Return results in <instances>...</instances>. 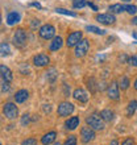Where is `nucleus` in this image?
I'll use <instances>...</instances> for the list:
<instances>
[{
  "label": "nucleus",
  "instance_id": "c03bdc74",
  "mask_svg": "<svg viewBox=\"0 0 137 145\" xmlns=\"http://www.w3.org/2000/svg\"><path fill=\"white\" fill-rule=\"evenodd\" d=\"M53 145H62L61 142H53Z\"/></svg>",
  "mask_w": 137,
  "mask_h": 145
},
{
  "label": "nucleus",
  "instance_id": "c85d7f7f",
  "mask_svg": "<svg viewBox=\"0 0 137 145\" xmlns=\"http://www.w3.org/2000/svg\"><path fill=\"white\" fill-rule=\"evenodd\" d=\"M55 12H57V13H62V15H66V16H72V17L76 16L74 12H70V11H67V9H63V8H57Z\"/></svg>",
  "mask_w": 137,
  "mask_h": 145
},
{
  "label": "nucleus",
  "instance_id": "9d476101",
  "mask_svg": "<svg viewBox=\"0 0 137 145\" xmlns=\"http://www.w3.org/2000/svg\"><path fill=\"white\" fill-rule=\"evenodd\" d=\"M33 63H34V66H37V67H44V66H48L50 63V58L48 54L40 53L33 57Z\"/></svg>",
  "mask_w": 137,
  "mask_h": 145
},
{
  "label": "nucleus",
  "instance_id": "a211bd4d",
  "mask_svg": "<svg viewBox=\"0 0 137 145\" xmlns=\"http://www.w3.org/2000/svg\"><path fill=\"white\" fill-rule=\"evenodd\" d=\"M20 21V13L17 12H9L7 16V24L8 25H15Z\"/></svg>",
  "mask_w": 137,
  "mask_h": 145
},
{
  "label": "nucleus",
  "instance_id": "f3484780",
  "mask_svg": "<svg viewBox=\"0 0 137 145\" xmlns=\"http://www.w3.org/2000/svg\"><path fill=\"white\" fill-rule=\"evenodd\" d=\"M79 123H80V120L78 116H71V118H68L66 120L65 125L67 129H75L76 127H79Z\"/></svg>",
  "mask_w": 137,
  "mask_h": 145
},
{
  "label": "nucleus",
  "instance_id": "4468645a",
  "mask_svg": "<svg viewBox=\"0 0 137 145\" xmlns=\"http://www.w3.org/2000/svg\"><path fill=\"white\" fill-rule=\"evenodd\" d=\"M0 76L5 82H11L13 79V75H12V71L9 70V67H7V66H4V65H0Z\"/></svg>",
  "mask_w": 137,
  "mask_h": 145
},
{
  "label": "nucleus",
  "instance_id": "ddd939ff",
  "mask_svg": "<svg viewBox=\"0 0 137 145\" xmlns=\"http://www.w3.org/2000/svg\"><path fill=\"white\" fill-rule=\"evenodd\" d=\"M55 138H57V132H55V131H52V132H48L46 135L42 136L41 142L44 145H50L55 141Z\"/></svg>",
  "mask_w": 137,
  "mask_h": 145
},
{
  "label": "nucleus",
  "instance_id": "cd10ccee",
  "mask_svg": "<svg viewBox=\"0 0 137 145\" xmlns=\"http://www.w3.org/2000/svg\"><path fill=\"white\" fill-rule=\"evenodd\" d=\"M76 142H78V140H76V136L71 135V136H68V137L66 138L65 144H62V145H76Z\"/></svg>",
  "mask_w": 137,
  "mask_h": 145
},
{
  "label": "nucleus",
  "instance_id": "de8ad7c7",
  "mask_svg": "<svg viewBox=\"0 0 137 145\" xmlns=\"http://www.w3.org/2000/svg\"><path fill=\"white\" fill-rule=\"evenodd\" d=\"M0 145H1V142H0Z\"/></svg>",
  "mask_w": 137,
  "mask_h": 145
},
{
  "label": "nucleus",
  "instance_id": "37998d69",
  "mask_svg": "<svg viewBox=\"0 0 137 145\" xmlns=\"http://www.w3.org/2000/svg\"><path fill=\"white\" fill-rule=\"evenodd\" d=\"M134 90H136V91H137V79L134 80Z\"/></svg>",
  "mask_w": 137,
  "mask_h": 145
},
{
  "label": "nucleus",
  "instance_id": "2eb2a0df",
  "mask_svg": "<svg viewBox=\"0 0 137 145\" xmlns=\"http://www.w3.org/2000/svg\"><path fill=\"white\" fill-rule=\"evenodd\" d=\"M62 45H63V40H62V37L55 36V37H53V41L50 42L49 49L52 50V52H57V50H59L62 48Z\"/></svg>",
  "mask_w": 137,
  "mask_h": 145
},
{
  "label": "nucleus",
  "instance_id": "4c0bfd02",
  "mask_svg": "<svg viewBox=\"0 0 137 145\" xmlns=\"http://www.w3.org/2000/svg\"><path fill=\"white\" fill-rule=\"evenodd\" d=\"M87 5H88L90 8H92L94 11H98V7H96V5H95L94 3H87Z\"/></svg>",
  "mask_w": 137,
  "mask_h": 145
},
{
  "label": "nucleus",
  "instance_id": "e433bc0d",
  "mask_svg": "<svg viewBox=\"0 0 137 145\" xmlns=\"http://www.w3.org/2000/svg\"><path fill=\"white\" fill-rule=\"evenodd\" d=\"M44 111H45V112H50V111H52L50 104H44Z\"/></svg>",
  "mask_w": 137,
  "mask_h": 145
},
{
  "label": "nucleus",
  "instance_id": "9b49d317",
  "mask_svg": "<svg viewBox=\"0 0 137 145\" xmlns=\"http://www.w3.org/2000/svg\"><path fill=\"white\" fill-rule=\"evenodd\" d=\"M96 21H99L103 25H112L115 24L116 19H115L114 13H102V15L96 16Z\"/></svg>",
  "mask_w": 137,
  "mask_h": 145
},
{
  "label": "nucleus",
  "instance_id": "c756f323",
  "mask_svg": "<svg viewBox=\"0 0 137 145\" xmlns=\"http://www.w3.org/2000/svg\"><path fill=\"white\" fill-rule=\"evenodd\" d=\"M31 123V115L29 114H24L23 118H21V124L23 125H28Z\"/></svg>",
  "mask_w": 137,
  "mask_h": 145
},
{
  "label": "nucleus",
  "instance_id": "58836bf2",
  "mask_svg": "<svg viewBox=\"0 0 137 145\" xmlns=\"http://www.w3.org/2000/svg\"><path fill=\"white\" fill-rule=\"evenodd\" d=\"M32 7H36V8H38V9H41V4H38V3H32Z\"/></svg>",
  "mask_w": 137,
  "mask_h": 145
},
{
  "label": "nucleus",
  "instance_id": "ea45409f",
  "mask_svg": "<svg viewBox=\"0 0 137 145\" xmlns=\"http://www.w3.org/2000/svg\"><path fill=\"white\" fill-rule=\"evenodd\" d=\"M132 24H133V25H137V16L132 19Z\"/></svg>",
  "mask_w": 137,
  "mask_h": 145
},
{
  "label": "nucleus",
  "instance_id": "6e6552de",
  "mask_svg": "<svg viewBox=\"0 0 137 145\" xmlns=\"http://www.w3.org/2000/svg\"><path fill=\"white\" fill-rule=\"evenodd\" d=\"M107 92H108V98L111 100H119V98H120V87H119V83L116 80L111 82Z\"/></svg>",
  "mask_w": 137,
  "mask_h": 145
},
{
  "label": "nucleus",
  "instance_id": "49530a36",
  "mask_svg": "<svg viewBox=\"0 0 137 145\" xmlns=\"http://www.w3.org/2000/svg\"><path fill=\"white\" fill-rule=\"evenodd\" d=\"M0 23H1V15H0Z\"/></svg>",
  "mask_w": 137,
  "mask_h": 145
},
{
  "label": "nucleus",
  "instance_id": "4be33fe9",
  "mask_svg": "<svg viewBox=\"0 0 137 145\" xmlns=\"http://www.w3.org/2000/svg\"><path fill=\"white\" fill-rule=\"evenodd\" d=\"M136 108H137V102H136V100L129 102L128 107H127V116H128V118L133 116V114L136 112Z\"/></svg>",
  "mask_w": 137,
  "mask_h": 145
},
{
  "label": "nucleus",
  "instance_id": "f704fd0d",
  "mask_svg": "<svg viewBox=\"0 0 137 145\" xmlns=\"http://www.w3.org/2000/svg\"><path fill=\"white\" fill-rule=\"evenodd\" d=\"M121 145H134V140L132 137H127L125 140L121 142Z\"/></svg>",
  "mask_w": 137,
  "mask_h": 145
},
{
  "label": "nucleus",
  "instance_id": "c9c22d12",
  "mask_svg": "<svg viewBox=\"0 0 137 145\" xmlns=\"http://www.w3.org/2000/svg\"><path fill=\"white\" fill-rule=\"evenodd\" d=\"M38 25H40V21H38V20H33V23H32V28H33V29H36Z\"/></svg>",
  "mask_w": 137,
  "mask_h": 145
},
{
  "label": "nucleus",
  "instance_id": "f8f14e48",
  "mask_svg": "<svg viewBox=\"0 0 137 145\" xmlns=\"http://www.w3.org/2000/svg\"><path fill=\"white\" fill-rule=\"evenodd\" d=\"M72 96H74V99L76 100V102H79V103H87L88 102V94L86 91H84L83 88H75L74 90V92H72Z\"/></svg>",
  "mask_w": 137,
  "mask_h": 145
},
{
  "label": "nucleus",
  "instance_id": "423d86ee",
  "mask_svg": "<svg viewBox=\"0 0 137 145\" xmlns=\"http://www.w3.org/2000/svg\"><path fill=\"white\" fill-rule=\"evenodd\" d=\"M88 49H90V42H88V40L82 38V40L78 42V45L75 46V56L76 57H84V56L87 54Z\"/></svg>",
  "mask_w": 137,
  "mask_h": 145
},
{
  "label": "nucleus",
  "instance_id": "dca6fc26",
  "mask_svg": "<svg viewBox=\"0 0 137 145\" xmlns=\"http://www.w3.org/2000/svg\"><path fill=\"white\" fill-rule=\"evenodd\" d=\"M29 98V92L27 90H19L15 94V102L16 103H24Z\"/></svg>",
  "mask_w": 137,
  "mask_h": 145
},
{
  "label": "nucleus",
  "instance_id": "2f4dec72",
  "mask_svg": "<svg viewBox=\"0 0 137 145\" xmlns=\"http://www.w3.org/2000/svg\"><path fill=\"white\" fill-rule=\"evenodd\" d=\"M125 11L129 13V15H134L137 12V7L136 5H125Z\"/></svg>",
  "mask_w": 137,
  "mask_h": 145
},
{
  "label": "nucleus",
  "instance_id": "f257e3e1",
  "mask_svg": "<svg viewBox=\"0 0 137 145\" xmlns=\"http://www.w3.org/2000/svg\"><path fill=\"white\" fill-rule=\"evenodd\" d=\"M86 123H87V125L91 127L94 131L104 129V120L100 118V115H96V114L90 115V116H87V119H86Z\"/></svg>",
  "mask_w": 137,
  "mask_h": 145
},
{
  "label": "nucleus",
  "instance_id": "79ce46f5",
  "mask_svg": "<svg viewBox=\"0 0 137 145\" xmlns=\"http://www.w3.org/2000/svg\"><path fill=\"white\" fill-rule=\"evenodd\" d=\"M132 36H133L134 40H137V32H133V35H132Z\"/></svg>",
  "mask_w": 137,
  "mask_h": 145
},
{
  "label": "nucleus",
  "instance_id": "473e14b6",
  "mask_svg": "<svg viewBox=\"0 0 137 145\" xmlns=\"http://www.w3.org/2000/svg\"><path fill=\"white\" fill-rule=\"evenodd\" d=\"M128 63L137 67V54H134V56H132V57L128 58Z\"/></svg>",
  "mask_w": 137,
  "mask_h": 145
},
{
  "label": "nucleus",
  "instance_id": "5701e85b",
  "mask_svg": "<svg viewBox=\"0 0 137 145\" xmlns=\"http://www.w3.org/2000/svg\"><path fill=\"white\" fill-rule=\"evenodd\" d=\"M110 11L111 13H121V12L125 11V5H123V4H112V5H110Z\"/></svg>",
  "mask_w": 137,
  "mask_h": 145
},
{
  "label": "nucleus",
  "instance_id": "7c9ffc66",
  "mask_svg": "<svg viewBox=\"0 0 137 145\" xmlns=\"http://www.w3.org/2000/svg\"><path fill=\"white\" fill-rule=\"evenodd\" d=\"M21 145H37V140L34 137H29V138H27V140H24V141L21 142Z\"/></svg>",
  "mask_w": 137,
  "mask_h": 145
},
{
  "label": "nucleus",
  "instance_id": "bb28decb",
  "mask_svg": "<svg viewBox=\"0 0 137 145\" xmlns=\"http://www.w3.org/2000/svg\"><path fill=\"white\" fill-rule=\"evenodd\" d=\"M87 5V1L86 0H74L72 1V7L75 8V9H78V8H83Z\"/></svg>",
  "mask_w": 137,
  "mask_h": 145
},
{
  "label": "nucleus",
  "instance_id": "a18cd8bd",
  "mask_svg": "<svg viewBox=\"0 0 137 145\" xmlns=\"http://www.w3.org/2000/svg\"><path fill=\"white\" fill-rule=\"evenodd\" d=\"M123 1H127V3H128V1H130V0H123Z\"/></svg>",
  "mask_w": 137,
  "mask_h": 145
},
{
  "label": "nucleus",
  "instance_id": "a19ab883",
  "mask_svg": "<svg viewBox=\"0 0 137 145\" xmlns=\"http://www.w3.org/2000/svg\"><path fill=\"white\" fill-rule=\"evenodd\" d=\"M110 145H119V142H117V141H116V140H114V141L111 142V144H110Z\"/></svg>",
  "mask_w": 137,
  "mask_h": 145
},
{
  "label": "nucleus",
  "instance_id": "a878e982",
  "mask_svg": "<svg viewBox=\"0 0 137 145\" xmlns=\"http://www.w3.org/2000/svg\"><path fill=\"white\" fill-rule=\"evenodd\" d=\"M87 87L90 88V91H91L92 94H95V92L98 91V87H96V80L94 79V78H90V79L87 80Z\"/></svg>",
  "mask_w": 137,
  "mask_h": 145
},
{
  "label": "nucleus",
  "instance_id": "412c9836",
  "mask_svg": "<svg viewBox=\"0 0 137 145\" xmlns=\"http://www.w3.org/2000/svg\"><path fill=\"white\" fill-rule=\"evenodd\" d=\"M57 76H58V72L55 69H49L48 70V72H46V79L49 80L50 83H53V82H55V79H57Z\"/></svg>",
  "mask_w": 137,
  "mask_h": 145
},
{
  "label": "nucleus",
  "instance_id": "6ab92c4d",
  "mask_svg": "<svg viewBox=\"0 0 137 145\" xmlns=\"http://www.w3.org/2000/svg\"><path fill=\"white\" fill-rule=\"evenodd\" d=\"M114 111H111V110H103L102 112H100V118L104 120V121H112L114 120Z\"/></svg>",
  "mask_w": 137,
  "mask_h": 145
},
{
  "label": "nucleus",
  "instance_id": "f03ea898",
  "mask_svg": "<svg viewBox=\"0 0 137 145\" xmlns=\"http://www.w3.org/2000/svg\"><path fill=\"white\" fill-rule=\"evenodd\" d=\"M38 35H40L41 38H44V40H50V38L55 37V28L52 24H45V25H42L40 28Z\"/></svg>",
  "mask_w": 137,
  "mask_h": 145
},
{
  "label": "nucleus",
  "instance_id": "aec40b11",
  "mask_svg": "<svg viewBox=\"0 0 137 145\" xmlns=\"http://www.w3.org/2000/svg\"><path fill=\"white\" fill-rule=\"evenodd\" d=\"M9 54H11V48L8 45V42H1V44H0V56L7 57Z\"/></svg>",
  "mask_w": 137,
  "mask_h": 145
},
{
  "label": "nucleus",
  "instance_id": "72a5a7b5",
  "mask_svg": "<svg viewBox=\"0 0 137 145\" xmlns=\"http://www.w3.org/2000/svg\"><path fill=\"white\" fill-rule=\"evenodd\" d=\"M8 83H9V82H5V80L1 83V91H3V92H8V91H9V88H11V87H9V84H8Z\"/></svg>",
  "mask_w": 137,
  "mask_h": 145
},
{
  "label": "nucleus",
  "instance_id": "20e7f679",
  "mask_svg": "<svg viewBox=\"0 0 137 145\" xmlns=\"http://www.w3.org/2000/svg\"><path fill=\"white\" fill-rule=\"evenodd\" d=\"M3 114L8 119H16L19 116V108L16 107L15 103H5L3 107Z\"/></svg>",
  "mask_w": 137,
  "mask_h": 145
},
{
  "label": "nucleus",
  "instance_id": "393cba45",
  "mask_svg": "<svg viewBox=\"0 0 137 145\" xmlns=\"http://www.w3.org/2000/svg\"><path fill=\"white\" fill-rule=\"evenodd\" d=\"M86 31L92 32V33H95V35H100V36L106 35V31H104V29H100V28L94 27V25H87V27H86Z\"/></svg>",
  "mask_w": 137,
  "mask_h": 145
},
{
  "label": "nucleus",
  "instance_id": "39448f33",
  "mask_svg": "<svg viewBox=\"0 0 137 145\" xmlns=\"http://www.w3.org/2000/svg\"><path fill=\"white\" fill-rule=\"evenodd\" d=\"M72 111H74V104L70 102H62L57 108V114L61 118H66V116L72 114Z\"/></svg>",
  "mask_w": 137,
  "mask_h": 145
},
{
  "label": "nucleus",
  "instance_id": "1a4fd4ad",
  "mask_svg": "<svg viewBox=\"0 0 137 145\" xmlns=\"http://www.w3.org/2000/svg\"><path fill=\"white\" fill-rule=\"evenodd\" d=\"M83 38V35H82V32H72L70 35L67 36V40H66V45L68 48H74V46L78 45V42L80 41Z\"/></svg>",
  "mask_w": 137,
  "mask_h": 145
},
{
  "label": "nucleus",
  "instance_id": "b1692460",
  "mask_svg": "<svg viewBox=\"0 0 137 145\" xmlns=\"http://www.w3.org/2000/svg\"><path fill=\"white\" fill-rule=\"evenodd\" d=\"M119 87L121 88V90H127V88L129 87V78L125 75H123L119 80Z\"/></svg>",
  "mask_w": 137,
  "mask_h": 145
},
{
  "label": "nucleus",
  "instance_id": "7ed1b4c3",
  "mask_svg": "<svg viewBox=\"0 0 137 145\" xmlns=\"http://www.w3.org/2000/svg\"><path fill=\"white\" fill-rule=\"evenodd\" d=\"M13 44H15L16 48H24L25 44H27V35H25V32L24 29H17V31L13 33Z\"/></svg>",
  "mask_w": 137,
  "mask_h": 145
},
{
  "label": "nucleus",
  "instance_id": "0eeeda50",
  "mask_svg": "<svg viewBox=\"0 0 137 145\" xmlns=\"http://www.w3.org/2000/svg\"><path fill=\"white\" fill-rule=\"evenodd\" d=\"M80 137H82V141H83L84 144H87V142L92 141V140L95 138V131L88 125L83 127V128L80 129Z\"/></svg>",
  "mask_w": 137,
  "mask_h": 145
}]
</instances>
